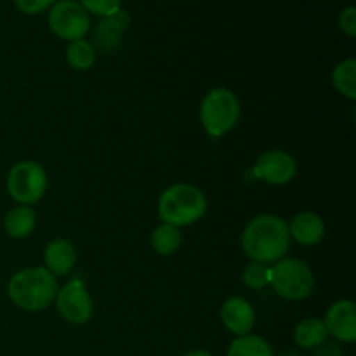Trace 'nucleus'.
I'll use <instances>...</instances> for the list:
<instances>
[{"mask_svg": "<svg viewBox=\"0 0 356 356\" xmlns=\"http://www.w3.org/2000/svg\"><path fill=\"white\" fill-rule=\"evenodd\" d=\"M289 245V226L278 216H257L243 229L242 247L254 263H277L287 254Z\"/></svg>", "mask_w": 356, "mask_h": 356, "instance_id": "nucleus-1", "label": "nucleus"}, {"mask_svg": "<svg viewBox=\"0 0 356 356\" xmlns=\"http://www.w3.org/2000/svg\"><path fill=\"white\" fill-rule=\"evenodd\" d=\"M58 280L44 266L26 268L13 275L9 282V298L24 312H42L58 294Z\"/></svg>", "mask_w": 356, "mask_h": 356, "instance_id": "nucleus-2", "label": "nucleus"}, {"mask_svg": "<svg viewBox=\"0 0 356 356\" xmlns=\"http://www.w3.org/2000/svg\"><path fill=\"white\" fill-rule=\"evenodd\" d=\"M205 211L207 198L191 184H174L163 191L159 200V216L163 222L176 228L200 221Z\"/></svg>", "mask_w": 356, "mask_h": 356, "instance_id": "nucleus-3", "label": "nucleus"}, {"mask_svg": "<svg viewBox=\"0 0 356 356\" xmlns=\"http://www.w3.org/2000/svg\"><path fill=\"white\" fill-rule=\"evenodd\" d=\"M238 118L240 101L233 90L218 87V89H212L202 101L200 120L212 138H219L232 131Z\"/></svg>", "mask_w": 356, "mask_h": 356, "instance_id": "nucleus-4", "label": "nucleus"}, {"mask_svg": "<svg viewBox=\"0 0 356 356\" xmlns=\"http://www.w3.org/2000/svg\"><path fill=\"white\" fill-rule=\"evenodd\" d=\"M270 284L289 301H299L312 294L315 277L312 268L299 259H280L270 270Z\"/></svg>", "mask_w": 356, "mask_h": 356, "instance_id": "nucleus-5", "label": "nucleus"}, {"mask_svg": "<svg viewBox=\"0 0 356 356\" xmlns=\"http://www.w3.org/2000/svg\"><path fill=\"white\" fill-rule=\"evenodd\" d=\"M47 190V174L44 167L31 160L17 162L7 176V191L21 205L40 200Z\"/></svg>", "mask_w": 356, "mask_h": 356, "instance_id": "nucleus-6", "label": "nucleus"}, {"mask_svg": "<svg viewBox=\"0 0 356 356\" xmlns=\"http://www.w3.org/2000/svg\"><path fill=\"white\" fill-rule=\"evenodd\" d=\"M49 26L65 40H80L89 31V13L75 0H59L51 7Z\"/></svg>", "mask_w": 356, "mask_h": 356, "instance_id": "nucleus-7", "label": "nucleus"}, {"mask_svg": "<svg viewBox=\"0 0 356 356\" xmlns=\"http://www.w3.org/2000/svg\"><path fill=\"white\" fill-rule=\"evenodd\" d=\"M56 306L66 322L73 325H83L90 320L94 312L92 299L87 292L86 285L80 280H72L65 287L58 289Z\"/></svg>", "mask_w": 356, "mask_h": 356, "instance_id": "nucleus-8", "label": "nucleus"}, {"mask_svg": "<svg viewBox=\"0 0 356 356\" xmlns=\"http://www.w3.org/2000/svg\"><path fill=\"white\" fill-rule=\"evenodd\" d=\"M296 160L282 149H270L257 159L254 174L270 184H287L294 179Z\"/></svg>", "mask_w": 356, "mask_h": 356, "instance_id": "nucleus-9", "label": "nucleus"}, {"mask_svg": "<svg viewBox=\"0 0 356 356\" xmlns=\"http://www.w3.org/2000/svg\"><path fill=\"white\" fill-rule=\"evenodd\" d=\"M327 332L343 343H355L356 339V306L353 301H337L327 312L323 320Z\"/></svg>", "mask_w": 356, "mask_h": 356, "instance_id": "nucleus-10", "label": "nucleus"}, {"mask_svg": "<svg viewBox=\"0 0 356 356\" xmlns=\"http://www.w3.org/2000/svg\"><path fill=\"white\" fill-rule=\"evenodd\" d=\"M221 320L229 332L236 336H247L256 323V313L249 301L242 298H232L222 305Z\"/></svg>", "mask_w": 356, "mask_h": 356, "instance_id": "nucleus-11", "label": "nucleus"}, {"mask_svg": "<svg viewBox=\"0 0 356 356\" xmlns=\"http://www.w3.org/2000/svg\"><path fill=\"white\" fill-rule=\"evenodd\" d=\"M289 235L301 245H316L325 235V225L315 212H301L289 225Z\"/></svg>", "mask_w": 356, "mask_h": 356, "instance_id": "nucleus-12", "label": "nucleus"}, {"mask_svg": "<svg viewBox=\"0 0 356 356\" xmlns=\"http://www.w3.org/2000/svg\"><path fill=\"white\" fill-rule=\"evenodd\" d=\"M129 23H131L129 14L125 13V10L118 9L117 13L108 16L106 19H103L96 26V31H94L96 44L99 45L103 51H113V49L120 44L122 33L127 30Z\"/></svg>", "mask_w": 356, "mask_h": 356, "instance_id": "nucleus-13", "label": "nucleus"}, {"mask_svg": "<svg viewBox=\"0 0 356 356\" xmlns=\"http://www.w3.org/2000/svg\"><path fill=\"white\" fill-rule=\"evenodd\" d=\"M44 261L45 268H47L52 275L63 277V275H68L70 271L73 270V266H75L76 250L68 240L58 238L45 247Z\"/></svg>", "mask_w": 356, "mask_h": 356, "instance_id": "nucleus-14", "label": "nucleus"}, {"mask_svg": "<svg viewBox=\"0 0 356 356\" xmlns=\"http://www.w3.org/2000/svg\"><path fill=\"white\" fill-rule=\"evenodd\" d=\"M37 226V214L30 205H19L10 209L3 218V228L6 233L13 238H26L31 235Z\"/></svg>", "mask_w": 356, "mask_h": 356, "instance_id": "nucleus-15", "label": "nucleus"}, {"mask_svg": "<svg viewBox=\"0 0 356 356\" xmlns=\"http://www.w3.org/2000/svg\"><path fill=\"white\" fill-rule=\"evenodd\" d=\"M327 329L323 325V320L318 318H306L301 323H298L294 332L296 343L305 350H315L322 346L327 339Z\"/></svg>", "mask_w": 356, "mask_h": 356, "instance_id": "nucleus-16", "label": "nucleus"}, {"mask_svg": "<svg viewBox=\"0 0 356 356\" xmlns=\"http://www.w3.org/2000/svg\"><path fill=\"white\" fill-rule=\"evenodd\" d=\"M152 245L156 254L160 256H170L176 252L181 245V233L176 226L162 222L156 226L155 232L152 235Z\"/></svg>", "mask_w": 356, "mask_h": 356, "instance_id": "nucleus-17", "label": "nucleus"}, {"mask_svg": "<svg viewBox=\"0 0 356 356\" xmlns=\"http://www.w3.org/2000/svg\"><path fill=\"white\" fill-rule=\"evenodd\" d=\"M332 82L336 89L348 99H356V61L346 59L334 68Z\"/></svg>", "mask_w": 356, "mask_h": 356, "instance_id": "nucleus-18", "label": "nucleus"}, {"mask_svg": "<svg viewBox=\"0 0 356 356\" xmlns=\"http://www.w3.org/2000/svg\"><path fill=\"white\" fill-rule=\"evenodd\" d=\"M228 356H273V350L263 337L247 334L233 341Z\"/></svg>", "mask_w": 356, "mask_h": 356, "instance_id": "nucleus-19", "label": "nucleus"}, {"mask_svg": "<svg viewBox=\"0 0 356 356\" xmlns=\"http://www.w3.org/2000/svg\"><path fill=\"white\" fill-rule=\"evenodd\" d=\"M66 61L73 70H80V72L89 70L96 61V52H94L92 44L83 40V38L73 40L66 49Z\"/></svg>", "mask_w": 356, "mask_h": 356, "instance_id": "nucleus-20", "label": "nucleus"}, {"mask_svg": "<svg viewBox=\"0 0 356 356\" xmlns=\"http://www.w3.org/2000/svg\"><path fill=\"white\" fill-rule=\"evenodd\" d=\"M242 280L250 289H263L270 284V268L261 263H250L243 270Z\"/></svg>", "mask_w": 356, "mask_h": 356, "instance_id": "nucleus-21", "label": "nucleus"}, {"mask_svg": "<svg viewBox=\"0 0 356 356\" xmlns=\"http://www.w3.org/2000/svg\"><path fill=\"white\" fill-rule=\"evenodd\" d=\"M80 6L96 16H111L120 9V0H80Z\"/></svg>", "mask_w": 356, "mask_h": 356, "instance_id": "nucleus-22", "label": "nucleus"}, {"mask_svg": "<svg viewBox=\"0 0 356 356\" xmlns=\"http://www.w3.org/2000/svg\"><path fill=\"white\" fill-rule=\"evenodd\" d=\"M56 0H14V3L17 6V9L23 10L26 14H38L42 10H45L47 7H51Z\"/></svg>", "mask_w": 356, "mask_h": 356, "instance_id": "nucleus-23", "label": "nucleus"}, {"mask_svg": "<svg viewBox=\"0 0 356 356\" xmlns=\"http://www.w3.org/2000/svg\"><path fill=\"white\" fill-rule=\"evenodd\" d=\"M339 26L348 37H355L356 35V9L355 7H348L341 13L339 16Z\"/></svg>", "mask_w": 356, "mask_h": 356, "instance_id": "nucleus-24", "label": "nucleus"}, {"mask_svg": "<svg viewBox=\"0 0 356 356\" xmlns=\"http://www.w3.org/2000/svg\"><path fill=\"white\" fill-rule=\"evenodd\" d=\"M315 356H343V351H341L337 346L329 344V346H325V348H322V350L316 351Z\"/></svg>", "mask_w": 356, "mask_h": 356, "instance_id": "nucleus-25", "label": "nucleus"}, {"mask_svg": "<svg viewBox=\"0 0 356 356\" xmlns=\"http://www.w3.org/2000/svg\"><path fill=\"white\" fill-rule=\"evenodd\" d=\"M183 356H212V355L204 350H195V351H190V353H184Z\"/></svg>", "mask_w": 356, "mask_h": 356, "instance_id": "nucleus-26", "label": "nucleus"}, {"mask_svg": "<svg viewBox=\"0 0 356 356\" xmlns=\"http://www.w3.org/2000/svg\"><path fill=\"white\" fill-rule=\"evenodd\" d=\"M282 356H298V355H294V353H287V355H282Z\"/></svg>", "mask_w": 356, "mask_h": 356, "instance_id": "nucleus-27", "label": "nucleus"}]
</instances>
